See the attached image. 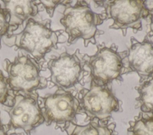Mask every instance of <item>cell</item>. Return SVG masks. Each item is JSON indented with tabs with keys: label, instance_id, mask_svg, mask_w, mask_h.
I'll return each mask as SVG.
<instances>
[{
	"label": "cell",
	"instance_id": "obj_1",
	"mask_svg": "<svg viewBox=\"0 0 153 135\" xmlns=\"http://www.w3.org/2000/svg\"><path fill=\"white\" fill-rule=\"evenodd\" d=\"M105 20V15L93 12L85 1H79L74 6L66 7L60 22L68 35V45L82 39L87 47L89 43L95 45L96 36L103 34V31L99 30L97 26Z\"/></svg>",
	"mask_w": 153,
	"mask_h": 135
},
{
	"label": "cell",
	"instance_id": "obj_2",
	"mask_svg": "<svg viewBox=\"0 0 153 135\" xmlns=\"http://www.w3.org/2000/svg\"><path fill=\"white\" fill-rule=\"evenodd\" d=\"M97 48L94 55H82L85 65L90 71L91 81L99 86H106L113 80H121L123 74L130 72L127 63V51L118 52L115 44L107 47L104 42Z\"/></svg>",
	"mask_w": 153,
	"mask_h": 135
},
{
	"label": "cell",
	"instance_id": "obj_3",
	"mask_svg": "<svg viewBox=\"0 0 153 135\" xmlns=\"http://www.w3.org/2000/svg\"><path fill=\"white\" fill-rule=\"evenodd\" d=\"M51 21H42L32 18L27 20L24 29L14 35V45L16 49L29 52L33 58L39 61L53 48L57 49L59 37L62 30L54 31L50 27Z\"/></svg>",
	"mask_w": 153,
	"mask_h": 135
},
{
	"label": "cell",
	"instance_id": "obj_4",
	"mask_svg": "<svg viewBox=\"0 0 153 135\" xmlns=\"http://www.w3.org/2000/svg\"><path fill=\"white\" fill-rule=\"evenodd\" d=\"M4 62L10 90L15 93L22 92L30 94L47 87V80L40 75L42 62H39L29 55L19 54L13 61L6 59Z\"/></svg>",
	"mask_w": 153,
	"mask_h": 135
},
{
	"label": "cell",
	"instance_id": "obj_5",
	"mask_svg": "<svg viewBox=\"0 0 153 135\" xmlns=\"http://www.w3.org/2000/svg\"><path fill=\"white\" fill-rule=\"evenodd\" d=\"M77 98L81 112L86 115L85 121L108 123L112 113L121 110L120 102L108 85L99 86L91 81L90 89H82Z\"/></svg>",
	"mask_w": 153,
	"mask_h": 135
},
{
	"label": "cell",
	"instance_id": "obj_6",
	"mask_svg": "<svg viewBox=\"0 0 153 135\" xmlns=\"http://www.w3.org/2000/svg\"><path fill=\"white\" fill-rule=\"evenodd\" d=\"M94 2L104 7L105 20L112 19L114 22L109 28L121 29L124 36H126L128 28L132 29L134 33L142 30V20L149 15L145 1L114 0Z\"/></svg>",
	"mask_w": 153,
	"mask_h": 135
},
{
	"label": "cell",
	"instance_id": "obj_7",
	"mask_svg": "<svg viewBox=\"0 0 153 135\" xmlns=\"http://www.w3.org/2000/svg\"><path fill=\"white\" fill-rule=\"evenodd\" d=\"M9 106L4 108L8 114L10 121L7 131L21 128L27 135L45 122L37 93L22 95L13 93Z\"/></svg>",
	"mask_w": 153,
	"mask_h": 135
},
{
	"label": "cell",
	"instance_id": "obj_8",
	"mask_svg": "<svg viewBox=\"0 0 153 135\" xmlns=\"http://www.w3.org/2000/svg\"><path fill=\"white\" fill-rule=\"evenodd\" d=\"M38 101L47 126L55 123L56 128L61 129L69 123H76V115L81 114L78 98L61 88L53 94L39 96Z\"/></svg>",
	"mask_w": 153,
	"mask_h": 135
},
{
	"label": "cell",
	"instance_id": "obj_9",
	"mask_svg": "<svg viewBox=\"0 0 153 135\" xmlns=\"http://www.w3.org/2000/svg\"><path fill=\"white\" fill-rule=\"evenodd\" d=\"M82 55L76 49L73 54L66 52L50 59L47 68L50 71V81L59 88L69 89L80 82L87 73L84 69Z\"/></svg>",
	"mask_w": 153,
	"mask_h": 135
},
{
	"label": "cell",
	"instance_id": "obj_10",
	"mask_svg": "<svg viewBox=\"0 0 153 135\" xmlns=\"http://www.w3.org/2000/svg\"><path fill=\"white\" fill-rule=\"evenodd\" d=\"M131 46L127 51V63L131 71L136 72L142 81L153 75V42L145 36L142 42L130 37Z\"/></svg>",
	"mask_w": 153,
	"mask_h": 135
},
{
	"label": "cell",
	"instance_id": "obj_11",
	"mask_svg": "<svg viewBox=\"0 0 153 135\" xmlns=\"http://www.w3.org/2000/svg\"><path fill=\"white\" fill-rule=\"evenodd\" d=\"M4 8L9 15L8 33H13L26 20L35 16L44 10L42 5L37 1H2Z\"/></svg>",
	"mask_w": 153,
	"mask_h": 135
},
{
	"label": "cell",
	"instance_id": "obj_12",
	"mask_svg": "<svg viewBox=\"0 0 153 135\" xmlns=\"http://www.w3.org/2000/svg\"><path fill=\"white\" fill-rule=\"evenodd\" d=\"M116 124L114 122L102 123L94 120L89 121L84 125L75 123H69L60 130L65 131L68 135H117Z\"/></svg>",
	"mask_w": 153,
	"mask_h": 135
},
{
	"label": "cell",
	"instance_id": "obj_13",
	"mask_svg": "<svg viewBox=\"0 0 153 135\" xmlns=\"http://www.w3.org/2000/svg\"><path fill=\"white\" fill-rule=\"evenodd\" d=\"M136 89L139 96L136 98L135 108L143 114L153 115V75L142 81Z\"/></svg>",
	"mask_w": 153,
	"mask_h": 135
},
{
	"label": "cell",
	"instance_id": "obj_14",
	"mask_svg": "<svg viewBox=\"0 0 153 135\" xmlns=\"http://www.w3.org/2000/svg\"><path fill=\"white\" fill-rule=\"evenodd\" d=\"M128 124L127 135H153V115L140 112Z\"/></svg>",
	"mask_w": 153,
	"mask_h": 135
},
{
	"label": "cell",
	"instance_id": "obj_15",
	"mask_svg": "<svg viewBox=\"0 0 153 135\" xmlns=\"http://www.w3.org/2000/svg\"><path fill=\"white\" fill-rule=\"evenodd\" d=\"M9 90L7 78L4 76L2 71L0 70V103L6 106L9 104L8 101L10 97Z\"/></svg>",
	"mask_w": 153,
	"mask_h": 135
},
{
	"label": "cell",
	"instance_id": "obj_16",
	"mask_svg": "<svg viewBox=\"0 0 153 135\" xmlns=\"http://www.w3.org/2000/svg\"><path fill=\"white\" fill-rule=\"evenodd\" d=\"M39 2L42 5L44 9L46 10L47 14L50 17H52L54 14V10L59 5H63L66 7L69 5L71 1H39Z\"/></svg>",
	"mask_w": 153,
	"mask_h": 135
},
{
	"label": "cell",
	"instance_id": "obj_17",
	"mask_svg": "<svg viewBox=\"0 0 153 135\" xmlns=\"http://www.w3.org/2000/svg\"><path fill=\"white\" fill-rule=\"evenodd\" d=\"M9 15L5 8L1 7L0 4V48H1V40L2 36L8 33L9 29Z\"/></svg>",
	"mask_w": 153,
	"mask_h": 135
},
{
	"label": "cell",
	"instance_id": "obj_18",
	"mask_svg": "<svg viewBox=\"0 0 153 135\" xmlns=\"http://www.w3.org/2000/svg\"><path fill=\"white\" fill-rule=\"evenodd\" d=\"M146 7L148 9L149 11V18H150V24H149V28H150V32L148 33V36L149 35L150 37L153 36V6L152 7Z\"/></svg>",
	"mask_w": 153,
	"mask_h": 135
},
{
	"label": "cell",
	"instance_id": "obj_19",
	"mask_svg": "<svg viewBox=\"0 0 153 135\" xmlns=\"http://www.w3.org/2000/svg\"><path fill=\"white\" fill-rule=\"evenodd\" d=\"M7 133L8 132L7 131V129L5 128L4 125L2 124L1 120V117H0V135H8Z\"/></svg>",
	"mask_w": 153,
	"mask_h": 135
},
{
	"label": "cell",
	"instance_id": "obj_20",
	"mask_svg": "<svg viewBox=\"0 0 153 135\" xmlns=\"http://www.w3.org/2000/svg\"><path fill=\"white\" fill-rule=\"evenodd\" d=\"M8 135H24L23 133H12L10 134H8Z\"/></svg>",
	"mask_w": 153,
	"mask_h": 135
}]
</instances>
